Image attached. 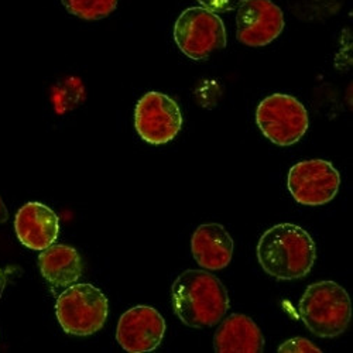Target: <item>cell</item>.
<instances>
[{
  "label": "cell",
  "instance_id": "obj_1",
  "mask_svg": "<svg viewBox=\"0 0 353 353\" xmlns=\"http://www.w3.org/2000/svg\"><path fill=\"white\" fill-rule=\"evenodd\" d=\"M257 260L261 269L277 280H299L314 268L316 246L301 226L279 223L261 234Z\"/></svg>",
  "mask_w": 353,
  "mask_h": 353
},
{
  "label": "cell",
  "instance_id": "obj_2",
  "mask_svg": "<svg viewBox=\"0 0 353 353\" xmlns=\"http://www.w3.org/2000/svg\"><path fill=\"white\" fill-rule=\"evenodd\" d=\"M172 308L187 327H215L229 310L228 290L208 272L185 270L172 284Z\"/></svg>",
  "mask_w": 353,
  "mask_h": 353
},
{
  "label": "cell",
  "instance_id": "obj_3",
  "mask_svg": "<svg viewBox=\"0 0 353 353\" xmlns=\"http://www.w3.org/2000/svg\"><path fill=\"white\" fill-rule=\"evenodd\" d=\"M305 327L319 338L342 335L352 319V303L346 290L335 281L311 284L299 304Z\"/></svg>",
  "mask_w": 353,
  "mask_h": 353
},
{
  "label": "cell",
  "instance_id": "obj_4",
  "mask_svg": "<svg viewBox=\"0 0 353 353\" xmlns=\"http://www.w3.org/2000/svg\"><path fill=\"white\" fill-rule=\"evenodd\" d=\"M108 311V299L102 290L86 283L68 287L55 304L61 328L74 336H90L101 331Z\"/></svg>",
  "mask_w": 353,
  "mask_h": 353
},
{
  "label": "cell",
  "instance_id": "obj_5",
  "mask_svg": "<svg viewBox=\"0 0 353 353\" xmlns=\"http://www.w3.org/2000/svg\"><path fill=\"white\" fill-rule=\"evenodd\" d=\"M256 123L272 143L288 147L303 139L308 130L310 119L305 106L297 98L274 94L259 103Z\"/></svg>",
  "mask_w": 353,
  "mask_h": 353
},
{
  "label": "cell",
  "instance_id": "obj_6",
  "mask_svg": "<svg viewBox=\"0 0 353 353\" xmlns=\"http://www.w3.org/2000/svg\"><path fill=\"white\" fill-rule=\"evenodd\" d=\"M176 47L188 58L201 61L226 47V28L221 17L203 8L185 9L174 26Z\"/></svg>",
  "mask_w": 353,
  "mask_h": 353
},
{
  "label": "cell",
  "instance_id": "obj_7",
  "mask_svg": "<svg viewBox=\"0 0 353 353\" xmlns=\"http://www.w3.org/2000/svg\"><path fill=\"white\" fill-rule=\"evenodd\" d=\"M134 128L149 144H165L174 140L183 128L181 109L168 95L157 91L147 92L136 105Z\"/></svg>",
  "mask_w": 353,
  "mask_h": 353
},
{
  "label": "cell",
  "instance_id": "obj_8",
  "mask_svg": "<svg viewBox=\"0 0 353 353\" xmlns=\"http://www.w3.org/2000/svg\"><path fill=\"white\" fill-rule=\"evenodd\" d=\"M287 185L291 196L299 203L319 207L336 196L341 175L327 160H305L290 168Z\"/></svg>",
  "mask_w": 353,
  "mask_h": 353
},
{
  "label": "cell",
  "instance_id": "obj_9",
  "mask_svg": "<svg viewBox=\"0 0 353 353\" xmlns=\"http://www.w3.org/2000/svg\"><path fill=\"white\" fill-rule=\"evenodd\" d=\"M164 334L163 315L150 305H136L117 322L116 339L129 353H145L160 346Z\"/></svg>",
  "mask_w": 353,
  "mask_h": 353
},
{
  "label": "cell",
  "instance_id": "obj_10",
  "mask_svg": "<svg viewBox=\"0 0 353 353\" xmlns=\"http://www.w3.org/2000/svg\"><path fill=\"white\" fill-rule=\"evenodd\" d=\"M283 12L272 0H246L238 9L236 37L245 46H268L283 33Z\"/></svg>",
  "mask_w": 353,
  "mask_h": 353
},
{
  "label": "cell",
  "instance_id": "obj_11",
  "mask_svg": "<svg viewBox=\"0 0 353 353\" xmlns=\"http://www.w3.org/2000/svg\"><path fill=\"white\" fill-rule=\"evenodd\" d=\"M14 230L27 249L44 250L54 245L60 234V219L41 202H27L17 211Z\"/></svg>",
  "mask_w": 353,
  "mask_h": 353
},
{
  "label": "cell",
  "instance_id": "obj_12",
  "mask_svg": "<svg viewBox=\"0 0 353 353\" xmlns=\"http://www.w3.org/2000/svg\"><path fill=\"white\" fill-rule=\"evenodd\" d=\"M233 239L219 223H205L195 229L191 238V252L205 270L218 272L229 266L233 256Z\"/></svg>",
  "mask_w": 353,
  "mask_h": 353
},
{
  "label": "cell",
  "instance_id": "obj_13",
  "mask_svg": "<svg viewBox=\"0 0 353 353\" xmlns=\"http://www.w3.org/2000/svg\"><path fill=\"white\" fill-rule=\"evenodd\" d=\"M214 347L218 353H260L264 349V338L252 318L232 314L218 328Z\"/></svg>",
  "mask_w": 353,
  "mask_h": 353
},
{
  "label": "cell",
  "instance_id": "obj_14",
  "mask_svg": "<svg viewBox=\"0 0 353 353\" xmlns=\"http://www.w3.org/2000/svg\"><path fill=\"white\" fill-rule=\"evenodd\" d=\"M41 276L54 287H68L82 276L79 253L67 245H51L39 256Z\"/></svg>",
  "mask_w": 353,
  "mask_h": 353
},
{
  "label": "cell",
  "instance_id": "obj_15",
  "mask_svg": "<svg viewBox=\"0 0 353 353\" xmlns=\"http://www.w3.org/2000/svg\"><path fill=\"white\" fill-rule=\"evenodd\" d=\"M64 8L82 20H101L114 12L119 0H61Z\"/></svg>",
  "mask_w": 353,
  "mask_h": 353
},
{
  "label": "cell",
  "instance_id": "obj_16",
  "mask_svg": "<svg viewBox=\"0 0 353 353\" xmlns=\"http://www.w3.org/2000/svg\"><path fill=\"white\" fill-rule=\"evenodd\" d=\"M280 353H321L322 350L305 338H291L279 346Z\"/></svg>",
  "mask_w": 353,
  "mask_h": 353
},
{
  "label": "cell",
  "instance_id": "obj_17",
  "mask_svg": "<svg viewBox=\"0 0 353 353\" xmlns=\"http://www.w3.org/2000/svg\"><path fill=\"white\" fill-rule=\"evenodd\" d=\"M246 0H198L201 8L214 13H228L238 10Z\"/></svg>",
  "mask_w": 353,
  "mask_h": 353
},
{
  "label": "cell",
  "instance_id": "obj_18",
  "mask_svg": "<svg viewBox=\"0 0 353 353\" xmlns=\"http://www.w3.org/2000/svg\"><path fill=\"white\" fill-rule=\"evenodd\" d=\"M8 218H9V212H8V208H6V205L3 203L2 198H0V223L6 222V221H8Z\"/></svg>",
  "mask_w": 353,
  "mask_h": 353
},
{
  "label": "cell",
  "instance_id": "obj_19",
  "mask_svg": "<svg viewBox=\"0 0 353 353\" xmlns=\"http://www.w3.org/2000/svg\"><path fill=\"white\" fill-rule=\"evenodd\" d=\"M6 283H8V273L5 270L0 269V299H2V294L5 291Z\"/></svg>",
  "mask_w": 353,
  "mask_h": 353
}]
</instances>
